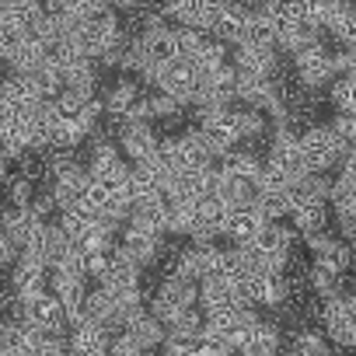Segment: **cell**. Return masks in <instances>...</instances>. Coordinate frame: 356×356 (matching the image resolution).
I'll return each mask as SVG.
<instances>
[{
    "label": "cell",
    "instance_id": "18",
    "mask_svg": "<svg viewBox=\"0 0 356 356\" xmlns=\"http://www.w3.org/2000/svg\"><path fill=\"white\" fill-rule=\"evenodd\" d=\"M119 252L129 255L140 269H143V266H157V259L164 255V238H161V234L136 231V227H126V231H122V241H119Z\"/></svg>",
    "mask_w": 356,
    "mask_h": 356
},
{
    "label": "cell",
    "instance_id": "16",
    "mask_svg": "<svg viewBox=\"0 0 356 356\" xmlns=\"http://www.w3.org/2000/svg\"><path fill=\"white\" fill-rule=\"evenodd\" d=\"M248 22H252V11L248 8H241V4H220L217 8V22H213V29H210V35L217 39V42H231L234 49L245 42V32H248Z\"/></svg>",
    "mask_w": 356,
    "mask_h": 356
},
{
    "label": "cell",
    "instance_id": "21",
    "mask_svg": "<svg viewBox=\"0 0 356 356\" xmlns=\"http://www.w3.org/2000/svg\"><path fill=\"white\" fill-rule=\"evenodd\" d=\"M67 346H70V356H108L112 353V332L88 321L81 328H70Z\"/></svg>",
    "mask_w": 356,
    "mask_h": 356
},
{
    "label": "cell",
    "instance_id": "27",
    "mask_svg": "<svg viewBox=\"0 0 356 356\" xmlns=\"http://www.w3.org/2000/svg\"><path fill=\"white\" fill-rule=\"evenodd\" d=\"M283 353V328L273 321H259L241 346V356H280Z\"/></svg>",
    "mask_w": 356,
    "mask_h": 356
},
{
    "label": "cell",
    "instance_id": "37",
    "mask_svg": "<svg viewBox=\"0 0 356 356\" xmlns=\"http://www.w3.org/2000/svg\"><path fill=\"white\" fill-rule=\"evenodd\" d=\"M193 356H231L227 349H220V346H210V342H203L200 339V346H196V353Z\"/></svg>",
    "mask_w": 356,
    "mask_h": 356
},
{
    "label": "cell",
    "instance_id": "6",
    "mask_svg": "<svg viewBox=\"0 0 356 356\" xmlns=\"http://www.w3.org/2000/svg\"><path fill=\"white\" fill-rule=\"evenodd\" d=\"M196 129L203 133V140L213 150V157H224V154L238 150V143H241V112L238 108L207 112V115H200Z\"/></svg>",
    "mask_w": 356,
    "mask_h": 356
},
{
    "label": "cell",
    "instance_id": "24",
    "mask_svg": "<svg viewBox=\"0 0 356 356\" xmlns=\"http://www.w3.org/2000/svg\"><path fill=\"white\" fill-rule=\"evenodd\" d=\"M136 102H140V88H136V81H133V77L115 81V84L108 88V95H105V119H112L115 126H122V122L129 119V112H133Z\"/></svg>",
    "mask_w": 356,
    "mask_h": 356
},
{
    "label": "cell",
    "instance_id": "7",
    "mask_svg": "<svg viewBox=\"0 0 356 356\" xmlns=\"http://www.w3.org/2000/svg\"><path fill=\"white\" fill-rule=\"evenodd\" d=\"M147 81H150L161 95L182 102V105H193L196 95H200V81H203V77H200L186 60H178V63H168V67H154V70L147 74Z\"/></svg>",
    "mask_w": 356,
    "mask_h": 356
},
{
    "label": "cell",
    "instance_id": "29",
    "mask_svg": "<svg viewBox=\"0 0 356 356\" xmlns=\"http://www.w3.org/2000/svg\"><path fill=\"white\" fill-rule=\"evenodd\" d=\"M88 321L91 325H102V328H119L122 332V314H119V304H115V297L105 290V286H98V290H91L88 293Z\"/></svg>",
    "mask_w": 356,
    "mask_h": 356
},
{
    "label": "cell",
    "instance_id": "5",
    "mask_svg": "<svg viewBox=\"0 0 356 356\" xmlns=\"http://www.w3.org/2000/svg\"><path fill=\"white\" fill-rule=\"evenodd\" d=\"M290 67H293L297 81H300L307 91H318V88H325V84H335V77H339L335 53H332L325 42L307 46V49H300L297 56H290Z\"/></svg>",
    "mask_w": 356,
    "mask_h": 356
},
{
    "label": "cell",
    "instance_id": "17",
    "mask_svg": "<svg viewBox=\"0 0 356 356\" xmlns=\"http://www.w3.org/2000/svg\"><path fill=\"white\" fill-rule=\"evenodd\" d=\"M11 290H15L22 300H32L35 293H46V290H49V266L39 262V259L22 255V262L11 269Z\"/></svg>",
    "mask_w": 356,
    "mask_h": 356
},
{
    "label": "cell",
    "instance_id": "30",
    "mask_svg": "<svg viewBox=\"0 0 356 356\" xmlns=\"http://www.w3.org/2000/svg\"><path fill=\"white\" fill-rule=\"evenodd\" d=\"M126 335H129L140 349H147V353H150V349H161V346L168 342V325H164V321H157V318L147 311V314H140L136 321H129V325H126Z\"/></svg>",
    "mask_w": 356,
    "mask_h": 356
},
{
    "label": "cell",
    "instance_id": "15",
    "mask_svg": "<svg viewBox=\"0 0 356 356\" xmlns=\"http://www.w3.org/2000/svg\"><path fill=\"white\" fill-rule=\"evenodd\" d=\"M217 8L220 4H203V0H189V4H171L164 8V18L175 22V29H189V32H207L217 22Z\"/></svg>",
    "mask_w": 356,
    "mask_h": 356
},
{
    "label": "cell",
    "instance_id": "3",
    "mask_svg": "<svg viewBox=\"0 0 356 356\" xmlns=\"http://www.w3.org/2000/svg\"><path fill=\"white\" fill-rule=\"evenodd\" d=\"M300 150H304V161H307L311 175H325L335 161L342 164L346 154H349L346 140L335 133L332 122H318V126L304 129V133H300Z\"/></svg>",
    "mask_w": 356,
    "mask_h": 356
},
{
    "label": "cell",
    "instance_id": "8",
    "mask_svg": "<svg viewBox=\"0 0 356 356\" xmlns=\"http://www.w3.org/2000/svg\"><path fill=\"white\" fill-rule=\"evenodd\" d=\"M49 102L42 98L39 84L29 74H8L0 84V112H15V115H35Z\"/></svg>",
    "mask_w": 356,
    "mask_h": 356
},
{
    "label": "cell",
    "instance_id": "25",
    "mask_svg": "<svg viewBox=\"0 0 356 356\" xmlns=\"http://www.w3.org/2000/svg\"><path fill=\"white\" fill-rule=\"evenodd\" d=\"M60 227H63V234H67L77 248H88V245L95 241V234L102 231V220H98L95 213H88L84 207H77V210L60 213Z\"/></svg>",
    "mask_w": 356,
    "mask_h": 356
},
{
    "label": "cell",
    "instance_id": "1",
    "mask_svg": "<svg viewBox=\"0 0 356 356\" xmlns=\"http://www.w3.org/2000/svg\"><path fill=\"white\" fill-rule=\"evenodd\" d=\"M266 168L276 171L280 178H286L290 186H300L304 178L311 175V168H307V161H304V150H300V133H297V129H290V126H273Z\"/></svg>",
    "mask_w": 356,
    "mask_h": 356
},
{
    "label": "cell",
    "instance_id": "12",
    "mask_svg": "<svg viewBox=\"0 0 356 356\" xmlns=\"http://www.w3.org/2000/svg\"><path fill=\"white\" fill-rule=\"evenodd\" d=\"M25 321L35 325V328H42V332H49V335H60L63 328H70L63 300L56 293H49V290L46 293H35L32 300H25Z\"/></svg>",
    "mask_w": 356,
    "mask_h": 356
},
{
    "label": "cell",
    "instance_id": "31",
    "mask_svg": "<svg viewBox=\"0 0 356 356\" xmlns=\"http://www.w3.org/2000/svg\"><path fill=\"white\" fill-rule=\"evenodd\" d=\"M189 67H193L200 77H210V74H220L224 67H231V63H227V49H224V42H217V39L210 35L207 46L189 60Z\"/></svg>",
    "mask_w": 356,
    "mask_h": 356
},
{
    "label": "cell",
    "instance_id": "9",
    "mask_svg": "<svg viewBox=\"0 0 356 356\" xmlns=\"http://www.w3.org/2000/svg\"><path fill=\"white\" fill-rule=\"evenodd\" d=\"M307 252H311V266L314 269H325L332 276H346L353 269V245L335 238V234H314V238H304Z\"/></svg>",
    "mask_w": 356,
    "mask_h": 356
},
{
    "label": "cell",
    "instance_id": "4",
    "mask_svg": "<svg viewBox=\"0 0 356 356\" xmlns=\"http://www.w3.org/2000/svg\"><path fill=\"white\" fill-rule=\"evenodd\" d=\"M189 307H200V283H189L182 276H168L150 290V314L164 325H171Z\"/></svg>",
    "mask_w": 356,
    "mask_h": 356
},
{
    "label": "cell",
    "instance_id": "34",
    "mask_svg": "<svg viewBox=\"0 0 356 356\" xmlns=\"http://www.w3.org/2000/svg\"><path fill=\"white\" fill-rule=\"evenodd\" d=\"M241 46H262V49H276V32L269 25V18L262 15V8L252 11V22H248V32H245V42Z\"/></svg>",
    "mask_w": 356,
    "mask_h": 356
},
{
    "label": "cell",
    "instance_id": "19",
    "mask_svg": "<svg viewBox=\"0 0 356 356\" xmlns=\"http://www.w3.org/2000/svg\"><path fill=\"white\" fill-rule=\"evenodd\" d=\"M143 49H147V56H150L154 67L178 63V60H182V39H178V29H175V25L150 29V32L143 35Z\"/></svg>",
    "mask_w": 356,
    "mask_h": 356
},
{
    "label": "cell",
    "instance_id": "33",
    "mask_svg": "<svg viewBox=\"0 0 356 356\" xmlns=\"http://www.w3.org/2000/svg\"><path fill=\"white\" fill-rule=\"evenodd\" d=\"M328 105L339 115H356V77H335L328 88Z\"/></svg>",
    "mask_w": 356,
    "mask_h": 356
},
{
    "label": "cell",
    "instance_id": "28",
    "mask_svg": "<svg viewBox=\"0 0 356 356\" xmlns=\"http://www.w3.org/2000/svg\"><path fill=\"white\" fill-rule=\"evenodd\" d=\"M63 81H67V91L81 95V98H98V67L95 60H74V63H63Z\"/></svg>",
    "mask_w": 356,
    "mask_h": 356
},
{
    "label": "cell",
    "instance_id": "10",
    "mask_svg": "<svg viewBox=\"0 0 356 356\" xmlns=\"http://www.w3.org/2000/svg\"><path fill=\"white\" fill-rule=\"evenodd\" d=\"M200 307H203L207 318H217V314L241 311L248 304H245L241 286L234 280H207V283H200Z\"/></svg>",
    "mask_w": 356,
    "mask_h": 356
},
{
    "label": "cell",
    "instance_id": "13",
    "mask_svg": "<svg viewBox=\"0 0 356 356\" xmlns=\"http://www.w3.org/2000/svg\"><path fill=\"white\" fill-rule=\"evenodd\" d=\"M269 220H266V213L252 203V207H238V210H231V217H227V227H224V238L234 245V248H248V245H255V238L262 234V227H266Z\"/></svg>",
    "mask_w": 356,
    "mask_h": 356
},
{
    "label": "cell",
    "instance_id": "32",
    "mask_svg": "<svg viewBox=\"0 0 356 356\" xmlns=\"http://www.w3.org/2000/svg\"><path fill=\"white\" fill-rule=\"evenodd\" d=\"M328 35L339 42V49H356V8L339 4V15H335Z\"/></svg>",
    "mask_w": 356,
    "mask_h": 356
},
{
    "label": "cell",
    "instance_id": "14",
    "mask_svg": "<svg viewBox=\"0 0 356 356\" xmlns=\"http://www.w3.org/2000/svg\"><path fill=\"white\" fill-rule=\"evenodd\" d=\"M42 22H46V8L35 4V0H15V4L0 8V32L32 35Z\"/></svg>",
    "mask_w": 356,
    "mask_h": 356
},
{
    "label": "cell",
    "instance_id": "26",
    "mask_svg": "<svg viewBox=\"0 0 356 356\" xmlns=\"http://www.w3.org/2000/svg\"><path fill=\"white\" fill-rule=\"evenodd\" d=\"M290 220H293V231H297L300 238L325 234V231H328V203H304V200H297Z\"/></svg>",
    "mask_w": 356,
    "mask_h": 356
},
{
    "label": "cell",
    "instance_id": "35",
    "mask_svg": "<svg viewBox=\"0 0 356 356\" xmlns=\"http://www.w3.org/2000/svg\"><path fill=\"white\" fill-rule=\"evenodd\" d=\"M108 356H150V353H147V349H140L126 332H119V335L112 339V353H108Z\"/></svg>",
    "mask_w": 356,
    "mask_h": 356
},
{
    "label": "cell",
    "instance_id": "23",
    "mask_svg": "<svg viewBox=\"0 0 356 356\" xmlns=\"http://www.w3.org/2000/svg\"><path fill=\"white\" fill-rule=\"evenodd\" d=\"M102 286H105L108 293H133V290H143L140 266H136L129 255H122V252L115 248V255H112V266H108V273H105Z\"/></svg>",
    "mask_w": 356,
    "mask_h": 356
},
{
    "label": "cell",
    "instance_id": "38",
    "mask_svg": "<svg viewBox=\"0 0 356 356\" xmlns=\"http://www.w3.org/2000/svg\"><path fill=\"white\" fill-rule=\"evenodd\" d=\"M353 276H356V248H353Z\"/></svg>",
    "mask_w": 356,
    "mask_h": 356
},
{
    "label": "cell",
    "instance_id": "20",
    "mask_svg": "<svg viewBox=\"0 0 356 356\" xmlns=\"http://www.w3.org/2000/svg\"><path fill=\"white\" fill-rule=\"evenodd\" d=\"M217 171L220 175H227V178H238V182H248V186H255L259 189V178H262V171H266V161L255 154V150H231V154H224V157H217Z\"/></svg>",
    "mask_w": 356,
    "mask_h": 356
},
{
    "label": "cell",
    "instance_id": "36",
    "mask_svg": "<svg viewBox=\"0 0 356 356\" xmlns=\"http://www.w3.org/2000/svg\"><path fill=\"white\" fill-rule=\"evenodd\" d=\"M339 175L346 178V182H353V186H356V150H349V154H346V161H342Z\"/></svg>",
    "mask_w": 356,
    "mask_h": 356
},
{
    "label": "cell",
    "instance_id": "2",
    "mask_svg": "<svg viewBox=\"0 0 356 356\" xmlns=\"http://www.w3.org/2000/svg\"><path fill=\"white\" fill-rule=\"evenodd\" d=\"M161 157H164V164H168L175 175L207 171V168L217 164V157H213V150L207 147V140H203L200 129H186V133H178V136L161 140Z\"/></svg>",
    "mask_w": 356,
    "mask_h": 356
},
{
    "label": "cell",
    "instance_id": "22",
    "mask_svg": "<svg viewBox=\"0 0 356 356\" xmlns=\"http://www.w3.org/2000/svg\"><path fill=\"white\" fill-rule=\"evenodd\" d=\"M231 63L238 74H252V77H273L280 70L276 49H262V46H238Z\"/></svg>",
    "mask_w": 356,
    "mask_h": 356
},
{
    "label": "cell",
    "instance_id": "11",
    "mask_svg": "<svg viewBox=\"0 0 356 356\" xmlns=\"http://www.w3.org/2000/svg\"><path fill=\"white\" fill-rule=\"evenodd\" d=\"M115 136H119V150L133 164H143V161H150V157L161 154V140H157V133H154L150 122H122Z\"/></svg>",
    "mask_w": 356,
    "mask_h": 356
}]
</instances>
